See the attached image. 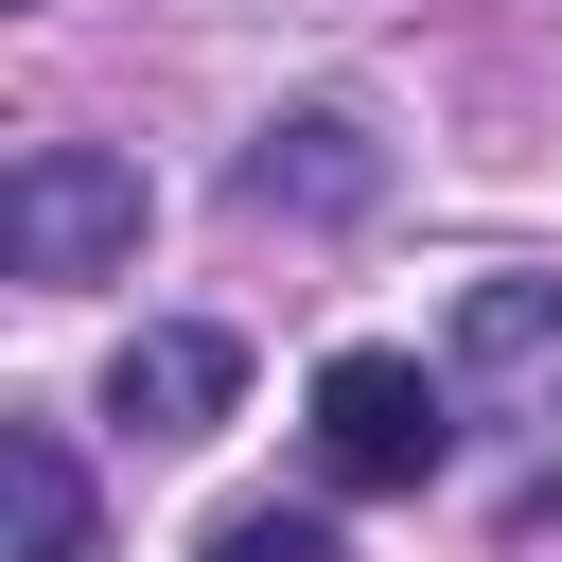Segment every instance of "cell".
<instances>
[{
	"instance_id": "cell-7",
	"label": "cell",
	"mask_w": 562,
	"mask_h": 562,
	"mask_svg": "<svg viewBox=\"0 0 562 562\" xmlns=\"http://www.w3.org/2000/svg\"><path fill=\"white\" fill-rule=\"evenodd\" d=\"M211 562H334L316 509H211Z\"/></svg>"
},
{
	"instance_id": "cell-2",
	"label": "cell",
	"mask_w": 562,
	"mask_h": 562,
	"mask_svg": "<svg viewBox=\"0 0 562 562\" xmlns=\"http://www.w3.org/2000/svg\"><path fill=\"white\" fill-rule=\"evenodd\" d=\"M439 439H457V386L422 351H334L316 369V474L334 492H422Z\"/></svg>"
},
{
	"instance_id": "cell-5",
	"label": "cell",
	"mask_w": 562,
	"mask_h": 562,
	"mask_svg": "<svg viewBox=\"0 0 562 562\" xmlns=\"http://www.w3.org/2000/svg\"><path fill=\"white\" fill-rule=\"evenodd\" d=\"M246 193L281 211H369V123H334V105H299V123H263V158H246Z\"/></svg>"
},
{
	"instance_id": "cell-3",
	"label": "cell",
	"mask_w": 562,
	"mask_h": 562,
	"mask_svg": "<svg viewBox=\"0 0 562 562\" xmlns=\"http://www.w3.org/2000/svg\"><path fill=\"white\" fill-rule=\"evenodd\" d=\"M105 404H123V439H211V422L246 404V334H211V316H158V334H123Z\"/></svg>"
},
{
	"instance_id": "cell-6",
	"label": "cell",
	"mask_w": 562,
	"mask_h": 562,
	"mask_svg": "<svg viewBox=\"0 0 562 562\" xmlns=\"http://www.w3.org/2000/svg\"><path fill=\"white\" fill-rule=\"evenodd\" d=\"M0 492H18V544H0V562H88V474H70V439H53V422H18V439H0Z\"/></svg>"
},
{
	"instance_id": "cell-4",
	"label": "cell",
	"mask_w": 562,
	"mask_h": 562,
	"mask_svg": "<svg viewBox=\"0 0 562 562\" xmlns=\"http://www.w3.org/2000/svg\"><path fill=\"white\" fill-rule=\"evenodd\" d=\"M457 386L492 422H562V281H474L457 299Z\"/></svg>"
},
{
	"instance_id": "cell-1",
	"label": "cell",
	"mask_w": 562,
	"mask_h": 562,
	"mask_svg": "<svg viewBox=\"0 0 562 562\" xmlns=\"http://www.w3.org/2000/svg\"><path fill=\"white\" fill-rule=\"evenodd\" d=\"M140 158H105V140H35L18 176H0V246H18V281H105V263H140Z\"/></svg>"
}]
</instances>
